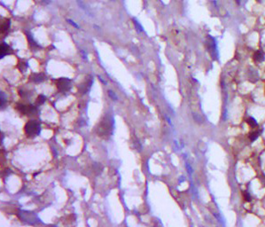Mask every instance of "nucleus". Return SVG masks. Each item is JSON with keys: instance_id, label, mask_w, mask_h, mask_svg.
Masks as SVG:
<instances>
[{"instance_id": "8", "label": "nucleus", "mask_w": 265, "mask_h": 227, "mask_svg": "<svg viewBox=\"0 0 265 227\" xmlns=\"http://www.w3.org/2000/svg\"><path fill=\"white\" fill-rule=\"evenodd\" d=\"M243 197H244V199H245L247 201H250V200H251V195H250V193L247 192V191L243 192Z\"/></svg>"}, {"instance_id": "3", "label": "nucleus", "mask_w": 265, "mask_h": 227, "mask_svg": "<svg viewBox=\"0 0 265 227\" xmlns=\"http://www.w3.org/2000/svg\"><path fill=\"white\" fill-rule=\"evenodd\" d=\"M70 84H71V80L68 78H60L58 80L57 82V86L59 88V90L62 92L68 91L70 89Z\"/></svg>"}, {"instance_id": "9", "label": "nucleus", "mask_w": 265, "mask_h": 227, "mask_svg": "<svg viewBox=\"0 0 265 227\" xmlns=\"http://www.w3.org/2000/svg\"><path fill=\"white\" fill-rule=\"evenodd\" d=\"M134 24H135L136 26V28L137 29V31L138 32H141V31H143V28H142V26L138 23V22L137 21V20H134Z\"/></svg>"}, {"instance_id": "7", "label": "nucleus", "mask_w": 265, "mask_h": 227, "mask_svg": "<svg viewBox=\"0 0 265 227\" xmlns=\"http://www.w3.org/2000/svg\"><path fill=\"white\" fill-rule=\"evenodd\" d=\"M247 123H248V125H249V126H251L252 128H254V127L258 126V123H257L256 120L254 119V118H253V117H249V118L247 120Z\"/></svg>"}, {"instance_id": "10", "label": "nucleus", "mask_w": 265, "mask_h": 227, "mask_svg": "<svg viewBox=\"0 0 265 227\" xmlns=\"http://www.w3.org/2000/svg\"><path fill=\"white\" fill-rule=\"evenodd\" d=\"M108 95H109V97H110V98H111V99H112L113 100H115V101H116V100H117V99H118V98H117V96H116V94H115V93H114V92H113V91H108Z\"/></svg>"}, {"instance_id": "4", "label": "nucleus", "mask_w": 265, "mask_h": 227, "mask_svg": "<svg viewBox=\"0 0 265 227\" xmlns=\"http://www.w3.org/2000/svg\"><path fill=\"white\" fill-rule=\"evenodd\" d=\"M254 61H256V62H263L265 60L264 53L262 51H255L254 54Z\"/></svg>"}, {"instance_id": "11", "label": "nucleus", "mask_w": 265, "mask_h": 227, "mask_svg": "<svg viewBox=\"0 0 265 227\" xmlns=\"http://www.w3.org/2000/svg\"><path fill=\"white\" fill-rule=\"evenodd\" d=\"M5 103H6V96H5V94L2 92V93H1V107H2V108H4Z\"/></svg>"}, {"instance_id": "2", "label": "nucleus", "mask_w": 265, "mask_h": 227, "mask_svg": "<svg viewBox=\"0 0 265 227\" xmlns=\"http://www.w3.org/2000/svg\"><path fill=\"white\" fill-rule=\"evenodd\" d=\"M208 45H209V51L211 54V56L213 59H217L218 58V50H217V45L214 38L212 36H209L208 40Z\"/></svg>"}, {"instance_id": "1", "label": "nucleus", "mask_w": 265, "mask_h": 227, "mask_svg": "<svg viewBox=\"0 0 265 227\" xmlns=\"http://www.w3.org/2000/svg\"><path fill=\"white\" fill-rule=\"evenodd\" d=\"M40 123L36 121H30L25 126V132L28 136H37L40 133Z\"/></svg>"}, {"instance_id": "6", "label": "nucleus", "mask_w": 265, "mask_h": 227, "mask_svg": "<svg viewBox=\"0 0 265 227\" xmlns=\"http://www.w3.org/2000/svg\"><path fill=\"white\" fill-rule=\"evenodd\" d=\"M9 51H10V47H9V46H7L6 43H3V45H2V50H1V58H4L6 54H8V53H9Z\"/></svg>"}, {"instance_id": "14", "label": "nucleus", "mask_w": 265, "mask_h": 227, "mask_svg": "<svg viewBox=\"0 0 265 227\" xmlns=\"http://www.w3.org/2000/svg\"><path fill=\"white\" fill-rule=\"evenodd\" d=\"M68 22L69 23H70L71 25H73V26H74V27H75V28H79V27H78V25H77V24H75V23L73 21H71V20H68Z\"/></svg>"}, {"instance_id": "12", "label": "nucleus", "mask_w": 265, "mask_h": 227, "mask_svg": "<svg viewBox=\"0 0 265 227\" xmlns=\"http://www.w3.org/2000/svg\"><path fill=\"white\" fill-rule=\"evenodd\" d=\"M45 97L43 96V95H40L39 97H38V99H37V104L38 105H41V104H43V103L45 102Z\"/></svg>"}, {"instance_id": "15", "label": "nucleus", "mask_w": 265, "mask_h": 227, "mask_svg": "<svg viewBox=\"0 0 265 227\" xmlns=\"http://www.w3.org/2000/svg\"><path fill=\"white\" fill-rule=\"evenodd\" d=\"M236 1H237L238 4H239V3H240V0H236Z\"/></svg>"}, {"instance_id": "5", "label": "nucleus", "mask_w": 265, "mask_h": 227, "mask_svg": "<svg viewBox=\"0 0 265 227\" xmlns=\"http://www.w3.org/2000/svg\"><path fill=\"white\" fill-rule=\"evenodd\" d=\"M260 134H261V131H252V132H250V133H249L248 138H249V139H250L251 141H254V140H256V139L258 138V137L260 136Z\"/></svg>"}, {"instance_id": "13", "label": "nucleus", "mask_w": 265, "mask_h": 227, "mask_svg": "<svg viewBox=\"0 0 265 227\" xmlns=\"http://www.w3.org/2000/svg\"><path fill=\"white\" fill-rule=\"evenodd\" d=\"M186 169H187V171H188V173H189L190 175H192V168H191V166H190V164H189L188 162H186Z\"/></svg>"}, {"instance_id": "16", "label": "nucleus", "mask_w": 265, "mask_h": 227, "mask_svg": "<svg viewBox=\"0 0 265 227\" xmlns=\"http://www.w3.org/2000/svg\"><path fill=\"white\" fill-rule=\"evenodd\" d=\"M255 1H257V2H259V3L261 2V0H255Z\"/></svg>"}]
</instances>
